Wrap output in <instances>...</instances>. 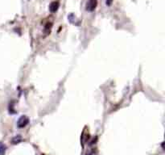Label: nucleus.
<instances>
[{
	"label": "nucleus",
	"instance_id": "nucleus-3",
	"mask_svg": "<svg viewBox=\"0 0 165 155\" xmlns=\"http://www.w3.org/2000/svg\"><path fill=\"white\" fill-rule=\"evenodd\" d=\"M59 8V3L58 2H52L49 6L51 12H56Z\"/></svg>",
	"mask_w": 165,
	"mask_h": 155
},
{
	"label": "nucleus",
	"instance_id": "nucleus-6",
	"mask_svg": "<svg viewBox=\"0 0 165 155\" xmlns=\"http://www.w3.org/2000/svg\"><path fill=\"white\" fill-rule=\"evenodd\" d=\"M112 1H113V0H106V4H107V5H110Z\"/></svg>",
	"mask_w": 165,
	"mask_h": 155
},
{
	"label": "nucleus",
	"instance_id": "nucleus-5",
	"mask_svg": "<svg viewBox=\"0 0 165 155\" xmlns=\"http://www.w3.org/2000/svg\"><path fill=\"white\" fill-rule=\"evenodd\" d=\"M7 150V146L2 142H0V155H4Z\"/></svg>",
	"mask_w": 165,
	"mask_h": 155
},
{
	"label": "nucleus",
	"instance_id": "nucleus-4",
	"mask_svg": "<svg viewBox=\"0 0 165 155\" xmlns=\"http://www.w3.org/2000/svg\"><path fill=\"white\" fill-rule=\"evenodd\" d=\"M22 140L23 139H22V137H21L20 135H17V136H15V137L12 138L11 142H12V144L15 145V144H18V143H20L22 142Z\"/></svg>",
	"mask_w": 165,
	"mask_h": 155
},
{
	"label": "nucleus",
	"instance_id": "nucleus-2",
	"mask_svg": "<svg viewBox=\"0 0 165 155\" xmlns=\"http://www.w3.org/2000/svg\"><path fill=\"white\" fill-rule=\"evenodd\" d=\"M97 6V2L96 0H89L86 4V10L92 11L95 9V7Z\"/></svg>",
	"mask_w": 165,
	"mask_h": 155
},
{
	"label": "nucleus",
	"instance_id": "nucleus-1",
	"mask_svg": "<svg viewBox=\"0 0 165 155\" xmlns=\"http://www.w3.org/2000/svg\"><path fill=\"white\" fill-rule=\"evenodd\" d=\"M28 123H29V119L27 116H21L17 121V126L18 128H24L28 125Z\"/></svg>",
	"mask_w": 165,
	"mask_h": 155
}]
</instances>
